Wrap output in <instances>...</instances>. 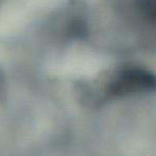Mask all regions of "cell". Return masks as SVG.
<instances>
[{"label": "cell", "mask_w": 156, "mask_h": 156, "mask_svg": "<svg viewBox=\"0 0 156 156\" xmlns=\"http://www.w3.org/2000/svg\"><path fill=\"white\" fill-rule=\"evenodd\" d=\"M139 10L148 20L156 23V0H140Z\"/></svg>", "instance_id": "cell-2"}, {"label": "cell", "mask_w": 156, "mask_h": 156, "mask_svg": "<svg viewBox=\"0 0 156 156\" xmlns=\"http://www.w3.org/2000/svg\"><path fill=\"white\" fill-rule=\"evenodd\" d=\"M156 91V76L140 67H126L113 74L101 89L104 98H123Z\"/></svg>", "instance_id": "cell-1"}]
</instances>
